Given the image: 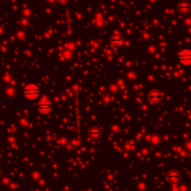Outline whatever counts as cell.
<instances>
[{"label":"cell","mask_w":191,"mask_h":191,"mask_svg":"<svg viewBox=\"0 0 191 191\" xmlns=\"http://www.w3.org/2000/svg\"><path fill=\"white\" fill-rule=\"evenodd\" d=\"M22 95L28 100H35L41 95V90L38 86L35 84H29L23 88Z\"/></svg>","instance_id":"1"},{"label":"cell","mask_w":191,"mask_h":191,"mask_svg":"<svg viewBox=\"0 0 191 191\" xmlns=\"http://www.w3.org/2000/svg\"><path fill=\"white\" fill-rule=\"evenodd\" d=\"M53 109V105L48 99H43L37 105V110L43 115L50 114Z\"/></svg>","instance_id":"2"},{"label":"cell","mask_w":191,"mask_h":191,"mask_svg":"<svg viewBox=\"0 0 191 191\" xmlns=\"http://www.w3.org/2000/svg\"><path fill=\"white\" fill-rule=\"evenodd\" d=\"M178 61L180 64L185 66H191V51L184 50L181 51L178 54Z\"/></svg>","instance_id":"3"},{"label":"cell","mask_w":191,"mask_h":191,"mask_svg":"<svg viewBox=\"0 0 191 191\" xmlns=\"http://www.w3.org/2000/svg\"><path fill=\"white\" fill-rule=\"evenodd\" d=\"M162 98H163V95L159 91H153L149 92L148 95H147V100L150 103H153V104L160 102L162 100Z\"/></svg>","instance_id":"4"},{"label":"cell","mask_w":191,"mask_h":191,"mask_svg":"<svg viewBox=\"0 0 191 191\" xmlns=\"http://www.w3.org/2000/svg\"><path fill=\"white\" fill-rule=\"evenodd\" d=\"M167 178H168V180H170V181H177V180H179L180 175H179V174H178L177 172L173 171V172L169 173Z\"/></svg>","instance_id":"5"},{"label":"cell","mask_w":191,"mask_h":191,"mask_svg":"<svg viewBox=\"0 0 191 191\" xmlns=\"http://www.w3.org/2000/svg\"><path fill=\"white\" fill-rule=\"evenodd\" d=\"M178 7H179V9L181 10V11H189V9H190V5L188 3V2H182V3H180L179 4V6H178Z\"/></svg>","instance_id":"6"},{"label":"cell","mask_w":191,"mask_h":191,"mask_svg":"<svg viewBox=\"0 0 191 191\" xmlns=\"http://www.w3.org/2000/svg\"><path fill=\"white\" fill-rule=\"evenodd\" d=\"M110 41L115 45H121L123 43V38L121 37H112Z\"/></svg>","instance_id":"7"},{"label":"cell","mask_w":191,"mask_h":191,"mask_svg":"<svg viewBox=\"0 0 191 191\" xmlns=\"http://www.w3.org/2000/svg\"><path fill=\"white\" fill-rule=\"evenodd\" d=\"M100 134H101V131H100V130H91L90 133H89L90 136H94V137H95V136L97 137V136H99Z\"/></svg>","instance_id":"8"},{"label":"cell","mask_w":191,"mask_h":191,"mask_svg":"<svg viewBox=\"0 0 191 191\" xmlns=\"http://www.w3.org/2000/svg\"><path fill=\"white\" fill-rule=\"evenodd\" d=\"M186 144L188 145V147H189V149H191V141L190 142H187V143H186Z\"/></svg>","instance_id":"9"}]
</instances>
